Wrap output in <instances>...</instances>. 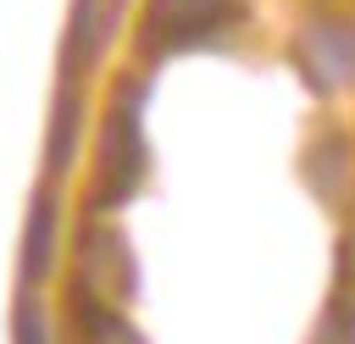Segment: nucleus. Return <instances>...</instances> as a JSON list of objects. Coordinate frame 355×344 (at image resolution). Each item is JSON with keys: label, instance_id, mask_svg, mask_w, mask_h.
<instances>
[{"label": "nucleus", "instance_id": "1", "mask_svg": "<svg viewBox=\"0 0 355 344\" xmlns=\"http://www.w3.org/2000/svg\"><path fill=\"white\" fill-rule=\"evenodd\" d=\"M244 17L239 0H150L144 22H139V44L150 55H178V50H200L216 33H227Z\"/></svg>", "mask_w": 355, "mask_h": 344}, {"label": "nucleus", "instance_id": "2", "mask_svg": "<svg viewBox=\"0 0 355 344\" xmlns=\"http://www.w3.org/2000/svg\"><path fill=\"white\" fill-rule=\"evenodd\" d=\"M144 128H139V94H122L111 111H105V128H100V189H94V205L111 211L122 200L139 194L144 183Z\"/></svg>", "mask_w": 355, "mask_h": 344}, {"label": "nucleus", "instance_id": "3", "mask_svg": "<svg viewBox=\"0 0 355 344\" xmlns=\"http://www.w3.org/2000/svg\"><path fill=\"white\" fill-rule=\"evenodd\" d=\"M116 6H122V0H78V6H72L67 55H61V67H67V72L89 67V61L105 50V33H111V22H116Z\"/></svg>", "mask_w": 355, "mask_h": 344}, {"label": "nucleus", "instance_id": "4", "mask_svg": "<svg viewBox=\"0 0 355 344\" xmlns=\"http://www.w3.org/2000/svg\"><path fill=\"white\" fill-rule=\"evenodd\" d=\"M311 61H305V83L316 78V89H333L338 78H349L355 72V28H338V22H327V28H311Z\"/></svg>", "mask_w": 355, "mask_h": 344}, {"label": "nucleus", "instance_id": "5", "mask_svg": "<svg viewBox=\"0 0 355 344\" xmlns=\"http://www.w3.org/2000/svg\"><path fill=\"white\" fill-rule=\"evenodd\" d=\"M72 327H78V344H144V333L128 316H116L105 300H94V294H78Z\"/></svg>", "mask_w": 355, "mask_h": 344}, {"label": "nucleus", "instance_id": "6", "mask_svg": "<svg viewBox=\"0 0 355 344\" xmlns=\"http://www.w3.org/2000/svg\"><path fill=\"white\" fill-rule=\"evenodd\" d=\"M55 261V200L39 194L33 216H28V239H22V283H39Z\"/></svg>", "mask_w": 355, "mask_h": 344}, {"label": "nucleus", "instance_id": "7", "mask_svg": "<svg viewBox=\"0 0 355 344\" xmlns=\"http://www.w3.org/2000/svg\"><path fill=\"white\" fill-rule=\"evenodd\" d=\"M72 150H78V94L61 89V100H55V133H50V166L67 172Z\"/></svg>", "mask_w": 355, "mask_h": 344}, {"label": "nucleus", "instance_id": "8", "mask_svg": "<svg viewBox=\"0 0 355 344\" xmlns=\"http://www.w3.org/2000/svg\"><path fill=\"white\" fill-rule=\"evenodd\" d=\"M11 338H17V344H50V327H44V311H39V300H33V294H22V300H17Z\"/></svg>", "mask_w": 355, "mask_h": 344}, {"label": "nucleus", "instance_id": "9", "mask_svg": "<svg viewBox=\"0 0 355 344\" xmlns=\"http://www.w3.org/2000/svg\"><path fill=\"white\" fill-rule=\"evenodd\" d=\"M316 344H355V300H338V305L322 316Z\"/></svg>", "mask_w": 355, "mask_h": 344}]
</instances>
